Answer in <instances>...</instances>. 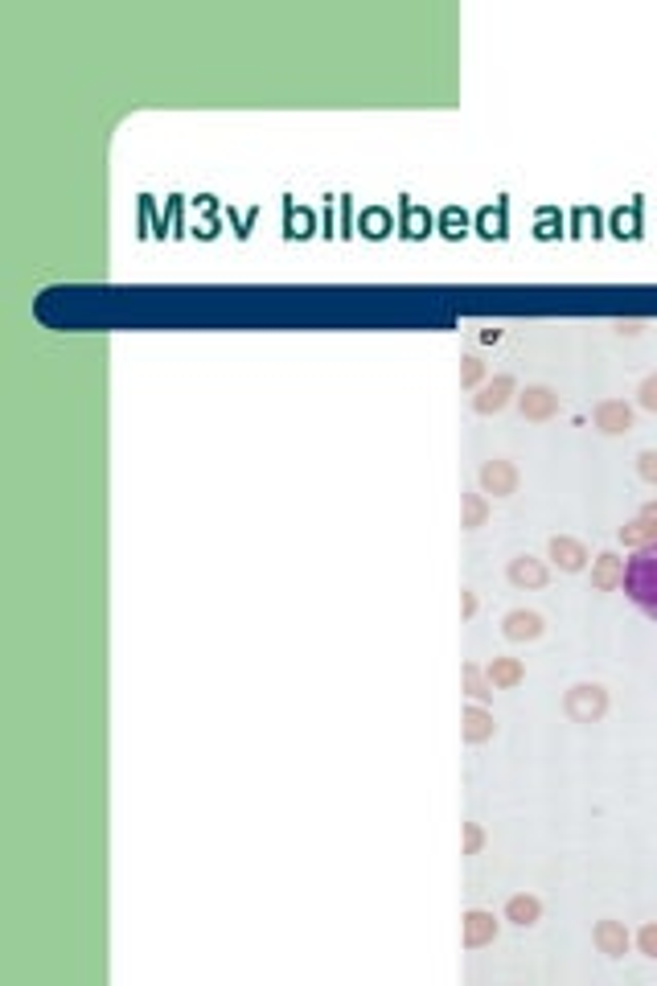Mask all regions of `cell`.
Listing matches in <instances>:
<instances>
[{
  "label": "cell",
  "mask_w": 657,
  "mask_h": 986,
  "mask_svg": "<svg viewBox=\"0 0 657 986\" xmlns=\"http://www.w3.org/2000/svg\"><path fill=\"white\" fill-rule=\"evenodd\" d=\"M625 592L637 609L657 621V543L633 551V559H625Z\"/></svg>",
  "instance_id": "cell-1"
},
{
  "label": "cell",
  "mask_w": 657,
  "mask_h": 986,
  "mask_svg": "<svg viewBox=\"0 0 657 986\" xmlns=\"http://www.w3.org/2000/svg\"><path fill=\"white\" fill-rule=\"evenodd\" d=\"M506 580L518 592H538V588L551 584V563L547 559H534V555H514L506 563Z\"/></svg>",
  "instance_id": "cell-7"
},
{
  "label": "cell",
  "mask_w": 657,
  "mask_h": 986,
  "mask_svg": "<svg viewBox=\"0 0 657 986\" xmlns=\"http://www.w3.org/2000/svg\"><path fill=\"white\" fill-rule=\"evenodd\" d=\"M489 522V498L481 489H469V493H460V526L465 530H481Z\"/></svg>",
  "instance_id": "cell-16"
},
{
  "label": "cell",
  "mask_w": 657,
  "mask_h": 986,
  "mask_svg": "<svg viewBox=\"0 0 657 986\" xmlns=\"http://www.w3.org/2000/svg\"><path fill=\"white\" fill-rule=\"evenodd\" d=\"M481 383H485V362L477 354H465V358H460V387L477 391Z\"/></svg>",
  "instance_id": "cell-19"
},
{
  "label": "cell",
  "mask_w": 657,
  "mask_h": 986,
  "mask_svg": "<svg viewBox=\"0 0 657 986\" xmlns=\"http://www.w3.org/2000/svg\"><path fill=\"white\" fill-rule=\"evenodd\" d=\"M460 736H465V744H489L497 736V719L485 703H469L465 715H460Z\"/></svg>",
  "instance_id": "cell-11"
},
{
  "label": "cell",
  "mask_w": 657,
  "mask_h": 986,
  "mask_svg": "<svg viewBox=\"0 0 657 986\" xmlns=\"http://www.w3.org/2000/svg\"><path fill=\"white\" fill-rule=\"evenodd\" d=\"M481 851H485V826L465 822V847H460V855H481Z\"/></svg>",
  "instance_id": "cell-21"
},
{
  "label": "cell",
  "mask_w": 657,
  "mask_h": 986,
  "mask_svg": "<svg viewBox=\"0 0 657 986\" xmlns=\"http://www.w3.org/2000/svg\"><path fill=\"white\" fill-rule=\"evenodd\" d=\"M547 559L559 567V572L575 576V572H584V567L592 563V551H588V543H584V539H575V535H551V543H547Z\"/></svg>",
  "instance_id": "cell-8"
},
{
  "label": "cell",
  "mask_w": 657,
  "mask_h": 986,
  "mask_svg": "<svg viewBox=\"0 0 657 986\" xmlns=\"http://www.w3.org/2000/svg\"><path fill=\"white\" fill-rule=\"evenodd\" d=\"M637 477H641L645 485H657V452H653V448L637 452Z\"/></svg>",
  "instance_id": "cell-22"
},
{
  "label": "cell",
  "mask_w": 657,
  "mask_h": 986,
  "mask_svg": "<svg viewBox=\"0 0 657 986\" xmlns=\"http://www.w3.org/2000/svg\"><path fill=\"white\" fill-rule=\"evenodd\" d=\"M477 481H481V493H493V498H514L518 485H522V473H518L514 461L493 457V461H481Z\"/></svg>",
  "instance_id": "cell-3"
},
{
  "label": "cell",
  "mask_w": 657,
  "mask_h": 986,
  "mask_svg": "<svg viewBox=\"0 0 657 986\" xmlns=\"http://www.w3.org/2000/svg\"><path fill=\"white\" fill-rule=\"evenodd\" d=\"M514 403H518V411H522L526 424H547V420H555L559 407H563L559 391H551V387H543V383H530L526 391H518Z\"/></svg>",
  "instance_id": "cell-4"
},
{
  "label": "cell",
  "mask_w": 657,
  "mask_h": 986,
  "mask_svg": "<svg viewBox=\"0 0 657 986\" xmlns=\"http://www.w3.org/2000/svg\"><path fill=\"white\" fill-rule=\"evenodd\" d=\"M477 609H481L477 592H473V588H460V617H465V621H473V617H477Z\"/></svg>",
  "instance_id": "cell-24"
},
{
  "label": "cell",
  "mask_w": 657,
  "mask_h": 986,
  "mask_svg": "<svg viewBox=\"0 0 657 986\" xmlns=\"http://www.w3.org/2000/svg\"><path fill=\"white\" fill-rule=\"evenodd\" d=\"M621 543H625V547H633V551H641V547L657 543V526H653V522H645V518H633V522H625V526H621Z\"/></svg>",
  "instance_id": "cell-18"
},
{
  "label": "cell",
  "mask_w": 657,
  "mask_h": 986,
  "mask_svg": "<svg viewBox=\"0 0 657 986\" xmlns=\"http://www.w3.org/2000/svg\"><path fill=\"white\" fill-rule=\"evenodd\" d=\"M608 707L612 699H608V687H600V682H575L563 695V715L571 724H600Z\"/></svg>",
  "instance_id": "cell-2"
},
{
  "label": "cell",
  "mask_w": 657,
  "mask_h": 986,
  "mask_svg": "<svg viewBox=\"0 0 657 986\" xmlns=\"http://www.w3.org/2000/svg\"><path fill=\"white\" fill-rule=\"evenodd\" d=\"M592 588H596V592H616V588H625V559L616 555V551H600V555L592 559Z\"/></svg>",
  "instance_id": "cell-13"
},
{
  "label": "cell",
  "mask_w": 657,
  "mask_h": 986,
  "mask_svg": "<svg viewBox=\"0 0 657 986\" xmlns=\"http://www.w3.org/2000/svg\"><path fill=\"white\" fill-rule=\"evenodd\" d=\"M592 945L604 954V958H625L629 954V945H633V933L625 929V921H612V917H604V921H596L592 925Z\"/></svg>",
  "instance_id": "cell-10"
},
{
  "label": "cell",
  "mask_w": 657,
  "mask_h": 986,
  "mask_svg": "<svg viewBox=\"0 0 657 986\" xmlns=\"http://www.w3.org/2000/svg\"><path fill=\"white\" fill-rule=\"evenodd\" d=\"M485 674H489V682H493V691H514V687H522L526 666H522L518 658H493V662L485 666Z\"/></svg>",
  "instance_id": "cell-15"
},
{
  "label": "cell",
  "mask_w": 657,
  "mask_h": 986,
  "mask_svg": "<svg viewBox=\"0 0 657 986\" xmlns=\"http://www.w3.org/2000/svg\"><path fill=\"white\" fill-rule=\"evenodd\" d=\"M460 678H465V695H469L473 703H489V699H493V682H489L485 666L465 662V666H460Z\"/></svg>",
  "instance_id": "cell-17"
},
{
  "label": "cell",
  "mask_w": 657,
  "mask_h": 986,
  "mask_svg": "<svg viewBox=\"0 0 657 986\" xmlns=\"http://www.w3.org/2000/svg\"><path fill=\"white\" fill-rule=\"evenodd\" d=\"M501 933V921L489 913V908H469L465 917H460V941H465V950H485V945H493Z\"/></svg>",
  "instance_id": "cell-9"
},
{
  "label": "cell",
  "mask_w": 657,
  "mask_h": 986,
  "mask_svg": "<svg viewBox=\"0 0 657 986\" xmlns=\"http://www.w3.org/2000/svg\"><path fill=\"white\" fill-rule=\"evenodd\" d=\"M633 941H637V950H641L645 958H653V962H657V921H645V925L637 929V937H633Z\"/></svg>",
  "instance_id": "cell-20"
},
{
  "label": "cell",
  "mask_w": 657,
  "mask_h": 986,
  "mask_svg": "<svg viewBox=\"0 0 657 986\" xmlns=\"http://www.w3.org/2000/svg\"><path fill=\"white\" fill-rule=\"evenodd\" d=\"M616 333H629L633 337V333H641V321H616Z\"/></svg>",
  "instance_id": "cell-26"
},
{
  "label": "cell",
  "mask_w": 657,
  "mask_h": 986,
  "mask_svg": "<svg viewBox=\"0 0 657 986\" xmlns=\"http://www.w3.org/2000/svg\"><path fill=\"white\" fill-rule=\"evenodd\" d=\"M592 424H596V432H604V436H629L633 424H637V411H633L625 399H600V403L592 407Z\"/></svg>",
  "instance_id": "cell-6"
},
{
  "label": "cell",
  "mask_w": 657,
  "mask_h": 986,
  "mask_svg": "<svg viewBox=\"0 0 657 986\" xmlns=\"http://www.w3.org/2000/svg\"><path fill=\"white\" fill-rule=\"evenodd\" d=\"M514 399H518V378H514V374H493L489 383L477 387L473 411H477V415H497V411H506Z\"/></svg>",
  "instance_id": "cell-5"
},
{
  "label": "cell",
  "mask_w": 657,
  "mask_h": 986,
  "mask_svg": "<svg viewBox=\"0 0 657 986\" xmlns=\"http://www.w3.org/2000/svg\"><path fill=\"white\" fill-rule=\"evenodd\" d=\"M501 917H506L510 925H518V929H530V925L543 921V900H538L534 892H514L506 900V908H501Z\"/></svg>",
  "instance_id": "cell-14"
},
{
  "label": "cell",
  "mask_w": 657,
  "mask_h": 986,
  "mask_svg": "<svg viewBox=\"0 0 657 986\" xmlns=\"http://www.w3.org/2000/svg\"><path fill=\"white\" fill-rule=\"evenodd\" d=\"M501 633H506V641H538L547 633V621L534 609H510L501 617Z\"/></svg>",
  "instance_id": "cell-12"
},
{
  "label": "cell",
  "mask_w": 657,
  "mask_h": 986,
  "mask_svg": "<svg viewBox=\"0 0 657 986\" xmlns=\"http://www.w3.org/2000/svg\"><path fill=\"white\" fill-rule=\"evenodd\" d=\"M637 518H645V522H653V526H657V502H645Z\"/></svg>",
  "instance_id": "cell-25"
},
{
  "label": "cell",
  "mask_w": 657,
  "mask_h": 986,
  "mask_svg": "<svg viewBox=\"0 0 657 986\" xmlns=\"http://www.w3.org/2000/svg\"><path fill=\"white\" fill-rule=\"evenodd\" d=\"M637 403H641L645 411H657V374L641 378V387H637Z\"/></svg>",
  "instance_id": "cell-23"
}]
</instances>
